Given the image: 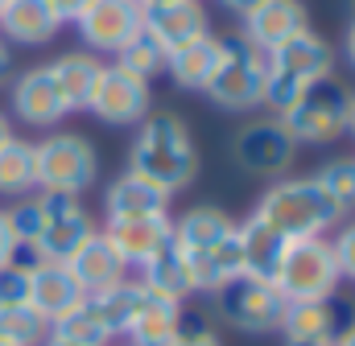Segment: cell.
<instances>
[{"instance_id": "4316f807", "label": "cell", "mask_w": 355, "mask_h": 346, "mask_svg": "<svg viewBox=\"0 0 355 346\" xmlns=\"http://www.w3.org/2000/svg\"><path fill=\"white\" fill-rule=\"evenodd\" d=\"M99 66L103 62L95 54H87V50H71V54L50 62V75H54V83H58L71 111H87V99L95 91V79H99Z\"/></svg>"}, {"instance_id": "7bdbcfd3", "label": "cell", "mask_w": 355, "mask_h": 346, "mask_svg": "<svg viewBox=\"0 0 355 346\" xmlns=\"http://www.w3.org/2000/svg\"><path fill=\"white\" fill-rule=\"evenodd\" d=\"M347 132L355 136V95L347 99Z\"/></svg>"}, {"instance_id": "ffe728a7", "label": "cell", "mask_w": 355, "mask_h": 346, "mask_svg": "<svg viewBox=\"0 0 355 346\" xmlns=\"http://www.w3.org/2000/svg\"><path fill=\"white\" fill-rule=\"evenodd\" d=\"M310 21H306V8L302 0H261L248 17H244V37L257 46V50H277L281 42H289L293 33H302Z\"/></svg>"}, {"instance_id": "6da1fadb", "label": "cell", "mask_w": 355, "mask_h": 346, "mask_svg": "<svg viewBox=\"0 0 355 346\" xmlns=\"http://www.w3.org/2000/svg\"><path fill=\"white\" fill-rule=\"evenodd\" d=\"M174 244L182 252V260H186V268H190L194 293L211 297L227 280L244 276V264H240V223L232 215H223L219 206H190L186 215H178Z\"/></svg>"}, {"instance_id": "30bf717a", "label": "cell", "mask_w": 355, "mask_h": 346, "mask_svg": "<svg viewBox=\"0 0 355 346\" xmlns=\"http://www.w3.org/2000/svg\"><path fill=\"white\" fill-rule=\"evenodd\" d=\"M211 309L240 334H277L285 318V297L268 280L236 276L211 293Z\"/></svg>"}, {"instance_id": "8992f818", "label": "cell", "mask_w": 355, "mask_h": 346, "mask_svg": "<svg viewBox=\"0 0 355 346\" xmlns=\"http://www.w3.org/2000/svg\"><path fill=\"white\" fill-rule=\"evenodd\" d=\"M132 301H137V280L112 284L103 293H87L67 318H58L50 326V338L71 346H112V338L124 334V326H128Z\"/></svg>"}, {"instance_id": "74e56055", "label": "cell", "mask_w": 355, "mask_h": 346, "mask_svg": "<svg viewBox=\"0 0 355 346\" xmlns=\"http://www.w3.org/2000/svg\"><path fill=\"white\" fill-rule=\"evenodd\" d=\"M219 4H223V8H232L236 17H248V12H252L261 0H219Z\"/></svg>"}, {"instance_id": "83f0119b", "label": "cell", "mask_w": 355, "mask_h": 346, "mask_svg": "<svg viewBox=\"0 0 355 346\" xmlns=\"http://www.w3.org/2000/svg\"><path fill=\"white\" fill-rule=\"evenodd\" d=\"M219 66V37H202L194 46H182L166 58V75L182 91H207L211 75Z\"/></svg>"}, {"instance_id": "4fadbf2b", "label": "cell", "mask_w": 355, "mask_h": 346, "mask_svg": "<svg viewBox=\"0 0 355 346\" xmlns=\"http://www.w3.org/2000/svg\"><path fill=\"white\" fill-rule=\"evenodd\" d=\"M293 153H297V140L285 132V124L277 116L244 124L236 132V140H232L236 165L244 173H252V177H281L293 165Z\"/></svg>"}, {"instance_id": "f546056e", "label": "cell", "mask_w": 355, "mask_h": 346, "mask_svg": "<svg viewBox=\"0 0 355 346\" xmlns=\"http://www.w3.org/2000/svg\"><path fill=\"white\" fill-rule=\"evenodd\" d=\"M50 338V322L29 305H0V343L8 346H42Z\"/></svg>"}, {"instance_id": "e575fe53", "label": "cell", "mask_w": 355, "mask_h": 346, "mask_svg": "<svg viewBox=\"0 0 355 346\" xmlns=\"http://www.w3.org/2000/svg\"><path fill=\"white\" fill-rule=\"evenodd\" d=\"M331 252H335V264H339V280H355V223H347L331 239Z\"/></svg>"}, {"instance_id": "3957f363", "label": "cell", "mask_w": 355, "mask_h": 346, "mask_svg": "<svg viewBox=\"0 0 355 346\" xmlns=\"http://www.w3.org/2000/svg\"><path fill=\"white\" fill-rule=\"evenodd\" d=\"M268 79H265V107L281 120L306 91L322 79L335 75V50L327 37H318L310 25L302 33H293L289 42H281L277 50L265 54Z\"/></svg>"}, {"instance_id": "e0dca14e", "label": "cell", "mask_w": 355, "mask_h": 346, "mask_svg": "<svg viewBox=\"0 0 355 346\" xmlns=\"http://www.w3.org/2000/svg\"><path fill=\"white\" fill-rule=\"evenodd\" d=\"M178 322H182V301L157 297L137 280V301H132V313L124 326L128 346H166L178 334Z\"/></svg>"}, {"instance_id": "9c48e42d", "label": "cell", "mask_w": 355, "mask_h": 346, "mask_svg": "<svg viewBox=\"0 0 355 346\" xmlns=\"http://www.w3.org/2000/svg\"><path fill=\"white\" fill-rule=\"evenodd\" d=\"M37 198H42V231L25 256L33 264H67L99 227L91 223L87 206L71 194H37Z\"/></svg>"}, {"instance_id": "277c9868", "label": "cell", "mask_w": 355, "mask_h": 346, "mask_svg": "<svg viewBox=\"0 0 355 346\" xmlns=\"http://www.w3.org/2000/svg\"><path fill=\"white\" fill-rule=\"evenodd\" d=\"M252 215H261L268 227H277L285 239L327 235L331 227L343 223V210L327 198V190L314 177H277L261 194Z\"/></svg>"}, {"instance_id": "ab89813d", "label": "cell", "mask_w": 355, "mask_h": 346, "mask_svg": "<svg viewBox=\"0 0 355 346\" xmlns=\"http://www.w3.org/2000/svg\"><path fill=\"white\" fill-rule=\"evenodd\" d=\"M281 346H335V338H285Z\"/></svg>"}, {"instance_id": "ba28073f", "label": "cell", "mask_w": 355, "mask_h": 346, "mask_svg": "<svg viewBox=\"0 0 355 346\" xmlns=\"http://www.w3.org/2000/svg\"><path fill=\"white\" fill-rule=\"evenodd\" d=\"M33 165H37V194H71L79 198L95 185L99 157L95 145L79 132H54L33 145Z\"/></svg>"}, {"instance_id": "f6af8a7d", "label": "cell", "mask_w": 355, "mask_h": 346, "mask_svg": "<svg viewBox=\"0 0 355 346\" xmlns=\"http://www.w3.org/2000/svg\"><path fill=\"white\" fill-rule=\"evenodd\" d=\"M162 4H170V0H137V8L145 12V8H162Z\"/></svg>"}, {"instance_id": "ee69618b", "label": "cell", "mask_w": 355, "mask_h": 346, "mask_svg": "<svg viewBox=\"0 0 355 346\" xmlns=\"http://www.w3.org/2000/svg\"><path fill=\"white\" fill-rule=\"evenodd\" d=\"M8 136H12V128H8V116H4V111H0V145H4V140H8Z\"/></svg>"}, {"instance_id": "f1b7e54d", "label": "cell", "mask_w": 355, "mask_h": 346, "mask_svg": "<svg viewBox=\"0 0 355 346\" xmlns=\"http://www.w3.org/2000/svg\"><path fill=\"white\" fill-rule=\"evenodd\" d=\"M37 190V165H33V145L21 136H8L0 145V194L25 198Z\"/></svg>"}, {"instance_id": "7a4b0ae2", "label": "cell", "mask_w": 355, "mask_h": 346, "mask_svg": "<svg viewBox=\"0 0 355 346\" xmlns=\"http://www.w3.org/2000/svg\"><path fill=\"white\" fill-rule=\"evenodd\" d=\"M128 173L153 181L170 198L194 185L198 177V149L178 111H149L137 124V140L128 153Z\"/></svg>"}, {"instance_id": "f35d334b", "label": "cell", "mask_w": 355, "mask_h": 346, "mask_svg": "<svg viewBox=\"0 0 355 346\" xmlns=\"http://www.w3.org/2000/svg\"><path fill=\"white\" fill-rule=\"evenodd\" d=\"M8 71H12V54H8V42L0 37V83L8 79Z\"/></svg>"}, {"instance_id": "1f68e13d", "label": "cell", "mask_w": 355, "mask_h": 346, "mask_svg": "<svg viewBox=\"0 0 355 346\" xmlns=\"http://www.w3.org/2000/svg\"><path fill=\"white\" fill-rule=\"evenodd\" d=\"M314 181L327 190V198L347 215L355 210V157H335V161H327L322 170L314 173Z\"/></svg>"}, {"instance_id": "7402d4cb", "label": "cell", "mask_w": 355, "mask_h": 346, "mask_svg": "<svg viewBox=\"0 0 355 346\" xmlns=\"http://www.w3.org/2000/svg\"><path fill=\"white\" fill-rule=\"evenodd\" d=\"M285 248H289V239L277 227H268L261 215H248L240 223V264H244V276L272 284L277 268L285 260Z\"/></svg>"}, {"instance_id": "8fae6325", "label": "cell", "mask_w": 355, "mask_h": 346, "mask_svg": "<svg viewBox=\"0 0 355 346\" xmlns=\"http://www.w3.org/2000/svg\"><path fill=\"white\" fill-rule=\"evenodd\" d=\"M347 99H352V91L339 86L335 75H331V79L310 86L281 116V124L297 145H331V140H339L347 132Z\"/></svg>"}, {"instance_id": "4dcf8cb0", "label": "cell", "mask_w": 355, "mask_h": 346, "mask_svg": "<svg viewBox=\"0 0 355 346\" xmlns=\"http://www.w3.org/2000/svg\"><path fill=\"white\" fill-rule=\"evenodd\" d=\"M166 58H170V54H166L145 29H141L124 50H116V66L128 71V75H137V79H145V83H153L157 75H166Z\"/></svg>"}, {"instance_id": "5bb4252c", "label": "cell", "mask_w": 355, "mask_h": 346, "mask_svg": "<svg viewBox=\"0 0 355 346\" xmlns=\"http://www.w3.org/2000/svg\"><path fill=\"white\" fill-rule=\"evenodd\" d=\"M141 29H145L166 54H174L182 46H194V42L211 37V21H207L202 0H170V4H162V8H145V12H141Z\"/></svg>"}, {"instance_id": "d590c367", "label": "cell", "mask_w": 355, "mask_h": 346, "mask_svg": "<svg viewBox=\"0 0 355 346\" xmlns=\"http://www.w3.org/2000/svg\"><path fill=\"white\" fill-rule=\"evenodd\" d=\"M46 4L58 12V21H62V25H67V21H79V17L91 8V0H46Z\"/></svg>"}, {"instance_id": "484cf974", "label": "cell", "mask_w": 355, "mask_h": 346, "mask_svg": "<svg viewBox=\"0 0 355 346\" xmlns=\"http://www.w3.org/2000/svg\"><path fill=\"white\" fill-rule=\"evenodd\" d=\"M343 318H347V305L339 309L335 297L331 301H297V305H285L281 334L285 338H339Z\"/></svg>"}, {"instance_id": "52a82bcc", "label": "cell", "mask_w": 355, "mask_h": 346, "mask_svg": "<svg viewBox=\"0 0 355 346\" xmlns=\"http://www.w3.org/2000/svg\"><path fill=\"white\" fill-rule=\"evenodd\" d=\"M277 293L285 297V305L297 301H331L339 289V264L331 252L327 235H310V239H289L285 260L277 268Z\"/></svg>"}, {"instance_id": "836d02e7", "label": "cell", "mask_w": 355, "mask_h": 346, "mask_svg": "<svg viewBox=\"0 0 355 346\" xmlns=\"http://www.w3.org/2000/svg\"><path fill=\"white\" fill-rule=\"evenodd\" d=\"M166 346H223V343H219V334L207 326V318H202V313H186V309H182L178 334Z\"/></svg>"}, {"instance_id": "d6986e66", "label": "cell", "mask_w": 355, "mask_h": 346, "mask_svg": "<svg viewBox=\"0 0 355 346\" xmlns=\"http://www.w3.org/2000/svg\"><path fill=\"white\" fill-rule=\"evenodd\" d=\"M87 293L79 289V280L71 276L67 264H33L29 268V309H37L50 326L58 318H67Z\"/></svg>"}, {"instance_id": "c3c4849f", "label": "cell", "mask_w": 355, "mask_h": 346, "mask_svg": "<svg viewBox=\"0 0 355 346\" xmlns=\"http://www.w3.org/2000/svg\"><path fill=\"white\" fill-rule=\"evenodd\" d=\"M4 4H8V0H0V12H4Z\"/></svg>"}, {"instance_id": "681fc988", "label": "cell", "mask_w": 355, "mask_h": 346, "mask_svg": "<svg viewBox=\"0 0 355 346\" xmlns=\"http://www.w3.org/2000/svg\"><path fill=\"white\" fill-rule=\"evenodd\" d=\"M0 346H8V343H0Z\"/></svg>"}, {"instance_id": "d6a6232c", "label": "cell", "mask_w": 355, "mask_h": 346, "mask_svg": "<svg viewBox=\"0 0 355 346\" xmlns=\"http://www.w3.org/2000/svg\"><path fill=\"white\" fill-rule=\"evenodd\" d=\"M29 268L25 260H8L0 264V305H29Z\"/></svg>"}, {"instance_id": "5b68a950", "label": "cell", "mask_w": 355, "mask_h": 346, "mask_svg": "<svg viewBox=\"0 0 355 346\" xmlns=\"http://www.w3.org/2000/svg\"><path fill=\"white\" fill-rule=\"evenodd\" d=\"M265 50H257L244 33H232V37H219V66L202 95L223 111H252V107H265Z\"/></svg>"}, {"instance_id": "7c38bea8", "label": "cell", "mask_w": 355, "mask_h": 346, "mask_svg": "<svg viewBox=\"0 0 355 346\" xmlns=\"http://www.w3.org/2000/svg\"><path fill=\"white\" fill-rule=\"evenodd\" d=\"M87 111L103 124H116V128H137L149 111H153V91L145 79L120 71L116 62L112 66H99V79L95 91L87 99Z\"/></svg>"}, {"instance_id": "7dc6e473", "label": "cell", "mask_w": 355, "mask_h": 346, "mask_svg": "<svg viewBox=\"0 0 355 346\" xmlns=\"http://www.w3.org/2000/svg\"><path fill=\"white\" fill-rule=\"evenodd\" d=\"M352 21H355V0H352Z\"/></svg>"}, {"instance_id": "b9f144b4", "label": "cell", "mask_w": 355, "mask_h": 346, "mask_svg": "<svg viewBox=\"0 0 355 346\" xmlns=\"http://www.w3.org/2000/svg\"><path fill=\"white\" fill-rule=\"evenodd\" d=\"M335 346H355V322L343 330V334H339V338H335Z\"/></svg>"}, {"instance_id": "2e32d148", "label": "cell", "mask_w": 355, "mask_h": 346, "mask_svg": "<svg viewBox=\"0 0 355 346\" xmlns=\"http://www.w3.org/2000/svg\"><path fill=\"white\" fill-rule=\"evenodd\" d=\"M12 116L21 124H29V128H54V124H62L71 116L50 66H29L25 75H17V83H12Z\"/></svg>"}, {"instance_id": "8d00e7d4", "label": "cell", "mask_w": 355, "mask_h": 346, "mask_svg": "<svg viewBox=\"0 0 355 346\" xmlns=\"http://www.w3.org/2000/svg\"><path fill=\"white\" fill-rule=\"evenodd\" d=\"M17 256V239H12V227H8V215L0 210V264Z\"/></svg>"}, {"instance_id": "ac0fdd59", "label": "cell", "mask_w": 355, "mask_h": 346, "mask_svg": "<svg viewBox=\"0 0 355 346\" xmlns=\"http://www.w3.org/2000/svg\"><path fill=\"white\" fill-rule=\"evenodd\" d=\"M99 235L116 248V256L124 260L128 268L132 264L141 268L145 260L174 235V215H157V219H107V227Z\"/></svg>"}, {"instance_id": "bcb514c9", "label": "cell", "mask_w": 355, "mask_h": 346, "mask_svg": "<svg viewBox=\"0 0 355 346\" xmlns=\"http://www.w3.org/2000/svg\"><path fill=\"white\" fill-rule=\"evenodd\" d=\"M42 346H71V343H58V338H46Z\"/></svg>"}, {"instance_id": "cb8c5ba5", "label": "cell", "mask_w": 355, "mask_h": 346, "mask_svg": "<svg viewBox=\"0 0 355 346\" xmlns=\"http://www.w3.org/2000/svg\"><path fill=\"white\" fill-rule=\"evenodd\" d=\"M67 268H71V276L79 280V289H83V293H103V289H112V284H124V280H128V264L116 256V248H112L99 231L91 235L75 256L67 260Z\"/></svg>"}, {"instance_id": "60d3db41", "label": "cell", "mask_w": 355, "mask_h": 346, "mask_svg": "<svg viewBox=\"0 0 355 346\" xmlns=\"http://www.w3.org/2000/svg\"><path fill=\"white\" fill-rule=\"evenodd\" d=\"M343 54H347V62L355 66V21L347 25V37H343Z\"/></svg>"}, {"instance_id": "d4e9b609", "label": "cell", "mask_w": 355, "mask_h": 346, "mask_svg": "<svg viewBox=\"0 0 355 346\" xmlns=\"http://www.w3.org/2000/svg\"><path fill=\"white\" fill-rule=\"evenodd\" d=\"M141 284H145L149 293H157V297H170V301L194 297V280H190V268H186V260L178 252L174 235L141 264Z\"/></svg>"}, {"instance_id": "9a60e30c", "label": "cell", "mask_w": 355, "mask_h": 346, "mask_svg": "<svg viewBox=\"0 0 355 346\" xmlns=\"http://www.w3.org/2000/svg\"><path fill=\"white\" fill-rule=\"evenodd\" d=\"M75 25L91 50L116 54L141 33V8H137V0H91V8Z\"/></svg>"}, {"instance_id": "44dd1931", "label": "cell", "mask_w": 355, "mask_h": 346, "mask_svg": "<svg viewBox=\"0 0 355 346\" xmlns=\"http://www.w3.org/2000/svg\"><path fill=\"white\" fill-rule=\"evenodd\" d=\"M170 194L157 190L153 181L137 177V173H120L107 190H103V215L107 219H157L170 215Z\"/></svg>"}, {"instance_id": "603a6c76", "label": "cell", "mask_w": 355, "mask_h": 346, "mask_svg": "<svg viewBox=\"0 0 355 346\" xmlns=\"http://www.w3.org/2000/svg\"><path fill=\"white\" fill-rule=\"evenodd\" d=\"M58 29L62 21L46 0H8L0 12V37L12 46H46Z\"/></svg>"}]
</instances>
